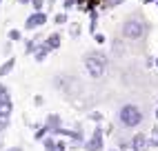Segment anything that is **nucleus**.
Here are the masks:
<instances>
[{
    "instance_id": "33",
    "label": "nucleus",
    "mask_w": 158,
    "mask_h": 151,
    "mask_svg": "<svg viewBox=\"0 0 158 151\" xmlns=\"http://www.w3.org/2000/svg\"><path fill=\"white\" fill-rule=\"evenodd\" d=\"M154 67H156V69H158V56H156V58H154Z\"/></svg>"
},
{
    "instance_id": "8",
    "label": "nucleus",
    "mask_w": 158,
    "mask_h": 151,
    "mask_svg": "<svg viewBox=\"0 0 158 151\" xmlns=\"http://www.w3.org/2000/svg\"><path fill=\"white\" fill-rule=\"evenodd\" d=\"M45 42H47V47L51 51H56V49L62 47V34H60V31H51V34L45 38Z\"/></svg>"
},
{
    "instance_id": "20",
    "label": "nucleus",
    "mask_w": 158,
    "mask_h": 151,
    "mask_svg": "<svg viewBox=\"0 0 158 151\" xmlns=\"http://www.w3.org/2000/svg\"><path fill=\"white\" fill-rule=\"evenodd\" d=\"M7 40H11V42H20V40H23V29H9Z\"/></svg>"
},
{
    "instance_id": "16",
    "label": "nucleus",
    "mask_w": 158,
    "mask_h": 151,
    "mask_svg": "<svg viewBox=\"0 0 158 151\" xmlns=\"http://www.w3.org/2000/svg\"><path fill=\"white\" fill-rule=\"evenodd\" d=\"M51 22L54 25H69V14L67 11H58V14H54V18H51Z\"/></svg>"
},
{
    "instance_id": "1",
    "label": "nucleus",
    "mask_w": 158,
    "mask_h": 151,
    "mask_svg": "<svg viewBox=\"0 0 158 151\" xmlns=\"http://www.w3.org/2000/svg\"><path fill=\"white\" fill-rule=\"evenodd\" d=\"M120 34L125 40H143L149 34V22L147 18L140 14H131L123 20V27H120Z\"/></svg>"
},
{
    "instance_id": "12",
    "label": "nucleus",
    "mask_w": 158,
    "mask_h": 151,
    "mask_svg": "<svg viewBox=\"0 0 158 151\" xmlns=\"http://www.w3.org/2000/svg\"><path fill=\"white\" fill-rule=\"evenodd\" d=\"M16 56H9L2 64H0V78H5V76H9V73H11L14 69H16Z\"/></svg>"
},
{
    "instance_id": "30",
    "label": "nucleus",
    "mask_w": 158,
    "mask_h": 151,
    "mask_svg": "<svg viewBox=\"0 0 158 151\" xmlns=\"http://www.w3.org/2000/svg\"><path fill=\"white\" fill-rule=\"evenodd\" d=\"M152 138H158V124L152 127Z\"/></svg>"
},
{
    "instance_id": "4",
    "label": "nucleus",
    "mask_w": 158,
    "mask_h": 151,
    "mask_svg": "<svg viewBox=\"0 0 158 151\" xmlns=\"http://www.w3.org/2000/svg\"><path fill=\"white\" fill-rule=\"evenodd\" d=\"M82 149H85V151H102V149H105V129H102L100 124L94 127L91 138H87V140H85Z\"/></svg>"
},
{
    "instance_id": "21",
    "label": "nucleus",
    "mask_w": 158,
    "mask_h": 151,
    "mask_svg": "<svg viewBox=\"0 0 158 151\" xmlns=\"http://www.w3.org/2000/svg\"><path fill=\"white\" fill-rule=\"evenodd\" d=\"M91 38H94V42H96V45H98V47H102V45H105V42H107V36H105V34H102V31H96V34H94Z\"/></svg>"
},
{
    "instance_id": "3",
    "label": "nucleus",
    "mask_w": 158,
    "mask_h": 151,
    "mask_svg": "<svg viewBox=\"0 0 158 151\" xmlns=\"http://www.w3.org/2000/svg\"><path fill=\"white\" fill-rule=\"evenodd\" d=\"M145 120V113L140 111V107L138 104H123L120 109H118V122L125 127V129H136V127H140Z\"/></svg>"
},
{
    "instance_id": "24",
    "label": "nucleus",
    "mask_w": 158,
    "mask_h": 151,
    "mask_svg": "<svg viewBox=\"0 0 158 151\" xmlns=\"http://www.w3.org/2000/svg\"><path fill=\"white\" fill-rule=\"evenodd\" d=\"M89 120L96 122V124H100V122H102V113H100V111H91V113H89Z\"/></svg>"
},
{
    "instance_id": "17",
    "label": "nucleus",
    "mask_w": 158,
    "mask_h": 151,
    "mask_svg": "<svg viewBox=\"0 0 158 151\" xmlns=\"http://www.w3.org/2000/svg\"><path fill=\"white\" fill-rule=\"evenodd\" d=\"M49 136V127L43 122V124H38L36 127V133H34V140H38V142H43V138Z\"/></svg>"
},
{
    "instance_id": "34",
    "label": "nucleus",
    "mask_w": 158,
    "mask_h": 151,
    "mask_svg": "<svg viewBox=\"0 0 158 151\" xmlns=\"http://www.w3.org/2000/svg\"><path fill=\"white\" fill-rule=\"evenodd\" d=\"M154 116H156V120H158V107H156V111H154Z\"/></svg>"
},
{
    "instance_id": "5",
    "label": "nucleus",
    "mask_w": 158,
    "mask_h": 151,
    "mask_svg": "<svg viewBox=\"0 0 158 151\" xmlns=\"http://www.w3.org/2000/svg\"><path fill=\"white\" fill-rule=\"evenodd\" d=\"M49 22V14L47 11H31L25 20V31H36L40 27H45Z\"/></svg>"
},
{
    "instance_id": "2",
    "label": "nucleus",
    "mask_w": 158,
    "mask_h": 151,
    "mask_svg": "<svg viewBox=\"0 0 158 151\" xmlns=\"http://www.w3.org/2000/svg\"><path fill=\"white\" fill-rule=\"evenodd\" d=\"M82 64H85V71L89 78L98 80L105 76V69H107V53L105 51H87Z\"/></svg>"
},
{
    "instance_id": "10",
    "label": "nucleus",
    "mask_w": 158,
    "mask_h": 151,
    "mask_svg": "<svg viewBox=\"0 0 158 151\" xmlns=\"http://www.w3.org/2000/svg\"><path fill=\"white\" fill-rule=\"evenodd\" d=\"M43 40H45V38L40 36V34L34 36V38H27V40H25V53H27V56H34V51L38 49V42H43Z\"/></svg>"
},
{
    "instance_id": "19",
    "label": "nucleus",
    "mask_w": 158,
    "mask_h": 151,
    "mask_svg": "<svg viewBox=\"0 0 158 151\" xmlns=\"http://www.w3.org/2000/svg\"><path fill=\"white\" fill-rule=\"evenodd\" d=\"M69 36H71L73 40L82 36V27H80V22H69Z\"/></svg>"
},
{
    "instance_id": "25",
    "label": "nucleus",
    "mask_w": 158,
    "mask_h": 151,
    "mask_svg": "<svg viewBox=\"0 0 158 151\" xmlns=\"http://www.w3.org/2000/svg\"><path fill=\"white\" fill-rule=\"evenodd\" d=\"M34 104H36V107H43V104H45V96H43V93H36V96H34Z\"/></svg>"
},
{
    "instance_id": "36",
    "label": "nucleus",
    "mask_w": 158,
    "mask_h": 151,
    "mask_svg": "<svg viewBox=\"0 0 158 151\" xmlns=\"http://www.w3.org/2000/svg\"><path fill=\"white\" fill-rule=\"evenodd\" d=\"M131 151H138V149H131Z\"/></svg>"
},
{
    "instance_id": "28",
    "label": "nucleus",
    "mask_w": 158,
    "mask_h": 151,
    "mask_svg": "<svg viewBox=\"0 0 158 151\" xmlns=\"http://www.w3.org/2000/svg\"><path fill=\"white\" fill-rule=\"evenodd\" d=\"M69 149V145L65 142V140H58V142H56V151H67Z\"/></svg>"
},
{
    "instance_id": "15",
    "label": "nucleus",
    "mask_w": 158,
    "mask_h": 151,
    "mask_svg": "<svg viewBox=\"0 0 158 151\" xmlns=\"http://www.w3.org/2000/svg\"><path fill=\"white\" fill-rule=\"evenodd\" d=\"M87 16H89V34L94 36V34L98 31V20H100V11H98V9H94V11H89Z\"/></svg>"
},
{
    "instance_id": "6",
    "label": "nucleus",
    "mask_w": 158,
    "mask_h": 151,
    "mask_svg": "<svg viewBox=\"0 0 158 151\" xmlns=\"http://www.w3.org/2000/svg\"><path fill=\"white\" fill-rule=\"evenodd\" d=\"M147 133H143V131H138V133H134L131 136V140H129V147L131 149H138V151H145L147 149Z\"/></svg>"
},
{
    "instance_id": "14",
    "label": "nucleus",
    "mask_w": 158,
    "mask_h": 151,
    "mask_svg": "<svg viewBox=\"0 0 158 151\" xmlns=\"http://www.w3.org/2000/svg\"><path fill=\"white\" fill-rule=\"evenodd\" d=\"M120 5H125V0H100L98 11H100V14H102V11H111V9L120 7Z\"/></svg>"
},
{
    "instance_id": "27",
    "label": "nucleus",
    "mask_w": 158,
    "mask_h": 151,
    "mask_svg": "<svg viewBox=\"0 0 158 151\" xmlns=\"http://www.w3.org/2000/svg\"><path fill=\"white\" fill-rule=\"evenodd\" d=\"M114 53H123V40H114Z\"/></svg>"
},
{
    "instance_id": "7",
    "label": "nucleus",
    "mask_w": 158,
    "mask_h": 151,
    "mask_svg": "<svg viewBox=\"0 0 158 151\" xmlns=\"http://www.w3.org/2000/svg\"><path fill=\"white\" fill-rule=\"evenodd\" d=\"M49 53H51V49L47 47V42L43 40V42H38V49L34 51V60H36L38 64H43V62L49 58Z\"/></svg>"
},
{
    "instance_id": "29",
    "label": "nucleus",
    "mask_w": 158,
    "mask_h": 151,
    "mask_svg": "<svg viewBox=\"0 0 158 151\" xmlns=\"http://www.w3.org/2000/svg\"><path fill=\"white\" fill-rule=\"evenodd\" d=\"M154 58H156V56H147V60H145V67H147V69L154 67Z\"/></svg>"
},
{
    "instance_id": "13",
    "label": "nucleus",
    "mask_w": 158,
    "mask_h": 151,
    "mask_svg": "<svg viewBox=\"0 0 158 151\" xmlns=\"http://www.w3.org/2000/svg\"><path fill=\"white\" fill-rule=\"evenodd\" d=\"M45 124L49 127V133H51L54 129L62 127V118H60L58 113H47V116H45Z\"/></svg>"
},
{
    "instance_id": "18",
    "label": "nucleus",
    "mask_w": 158,
    "mask_h": 151,
    "mask_svg": "<svg viewBox=\"0 0 158 151\" xmlns=\"http://www.w3.org/2000/svg\"><path fill=\"white\" fill-rule=\"evenodd\" d=\"M56 142H58V138L49 133L47 138H43V149L45 151H56Z\"/></svg>"
},
{
    "instance_id": "32",
    "label": "nucleus",
    "mask_w": 158,
    "mask_h": 151,
    "mask_svg": "<svg viewBox=\"0 0 158 151\" xmlns=\"http://www.w3.org/2000/svg\"><path fill=\"white\" fill-rule=\"evenodd\" d=\"M7 151H23V147H9Z\"/></svg>"
},
{
    "instance_id": "31",
    "label": "nucleus",
    "mask_w": 158,
    "mask_h": 151,
    "mask_svg": "<svg viewBox=\"0 0 158 151\" xmlns=\"http://www.w3.org/2000/svg\"><path fill=\"white\" fill-rule=\"evenodd\" d=\"M158 0H143V5H156Z\"/></svg>"
},
{
    "instance_id": "26",
    "label": "nucleus",
    "mask_w": 158,
    "mask_h": 151,
    "mask_svg": "<svg viewBox=\"0 0 158 151\" xmlns=\"http://www.w3.org/2000/svg\"><path fill=\"white\" fill-rule=\"evenodd\" d=\"M2 51L7 53V56H11V51H14V42H11V40H7V42H5V47H2Z\"/></svg>"
},
{
    "instance_id": "9",
    "label": "nucleus",
    "mask_w": 158,
    "mask_h": 151,
    "mask_svg": "<svg viewBox=\"0 0 158 151\" xmlns=\"http://www.w3.org/2000/svg\"><path fill=\"white\" fill-rule=\"evenodd\" d=\"M98 5H100V0H78L76 9L80 14H89V11H94V9H98Z\"/></svg>"
},
{
    "instance_id": "22",
    "label": "nucleus",
    "mask_w": 158,
    "mask_h": 151,
    "mask_svg": "<svg viewBox=\"0 0 158 151\" xmlns=\"http://www.w3.org/2000/svg\"><path fill=\"white\" fill-rule=\"evenodd\" d=\"M29 5H31L34 11H45V5H47V2H45V0H31Z\"/></svg>"
},
{
    "instance_id": "11",
    "label": "nucleus",
    "mask_w": 158,
    "mask_h": 151,
    "mask_svg": "<svg viewBox=\"0 0 158 151\" xmlns=\"http://www.w3.org/2000/svg\"><path fill=\"white\" fill-rule=\"evenodd\" d=\"M0 107H14L11 91H9V87L2 84V82H0Z\"/></svg>"
},
{
    "instance_id": "35",
    "label": "nucleus",
    "mask_w": 158,
    "mask_h": 151,
    "mask_svg": "<svg viewBox=\"0 0 158 151\" xmlns=\"http://www.w3.org/2000/svg\"><path fill=\"white\" fill-rule=\"evenodd\" d=\"M109 151H120V149H118V147H114V149H109Z\"/></svg>"
},
{
    "instance_id": "37",
    "label": "nucleus",
    "mask_w": 158,
    "mask_h": 151,
    "mask_svg": "<svg viewBox=\"0 0 158 151\" xmlns=\"http://www.w3.org/2000/svg\"><path fill=\"white\" fill-rule=\"evenodd\" d=\"M156 7H158V2H156Z\"/></svg>"
},
{
    "instance_id": "23",
    "label": "nucleus",
    "mask_w": 158,
    "mask_h": 151,
    "mask_svg": "<svg viewBox=\"0 0 158 151\" xmlns=\"http://www.w3.org/2000/svg\"><path fill=\"white\" fill-rule=\"evenodd\" d=\"M76 5H78V0H62V11H71V9H76Z\"/></svg>"
}]
</instances>
